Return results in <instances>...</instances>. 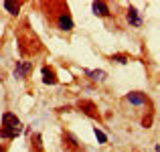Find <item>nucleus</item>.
<instances>
[{
	"mask_svg": "<svg viewBox=\"0 0 160 152\" xmlns=\"http://www.w3.org/2000/svg\"><path fill=\"white\" fill-rule=\"evenodd\" d=\"M20 132H22V124H20V120L16 118V114L4 112L2 114V126H0V138L12 140V138H16Z\"/></svg>",
	"mask_w": 160,
	"mask_h": 152,
	"instance_id": "f257e3e1",
	"label": "nucleus"
},
{
	"mask_svg": "<svg viewBox=\"0 0 160 152\" xmlns=\"http://www.w3.org/2000/svg\"><path fill=\"white\" fill-rule=\"evenodd\" d=\"M77 108L81 109L85 116H89V118H93V120H99V112H98V105L93 104L91 99H79L77 101Z\"/></svg>",
	"mask_w": 160,
	"mask_h": 152,
	"instance_id": "f03ea898",
	"label": "nucleus"
},
{
	"mask_svg": "<svg viewBox=\"0 0 160 152\" xmlns=\"http://www.w3.org/2000/svg\"><path fill=\"white\" fill-rule=\"evenodd\" d=\"M57 28H59V31H73V18H71V14L67 10L59 12V16H57Z\"/></svg>",
	"mask_w": 160,
	"mask_h": 152,
	"instance_id": "7ed1b4c3",
	"label": "nucleus"
},
{
	"mask_svg": "<svg viewBox=\"0 0 160 152\" xmlns=\"http://www.w3.org/2000/svg\"><path fill=\"white\" fill-rule=\"evenodd\" d=\"M126 101L132 105H146L148 104V95L144 94V91H130L128 95H126Z\"/></svg>",
	"mask_w": 160,
	"mask_h": 152,
	"instance_id": "20e7f679",
	"label": "nucleus"
},
{
	"mask_svg": "<svg viewBox=\"0 0 160 152\" xmlns=\"http://www.w3.org/2000/svg\"><path fill=\"white\" fill-rule=\"evenodd\" d=\"M31 71H32V63L31 61H18L16 67H14V77L16 79H24Z\"/></svg>",
	"mask_w": 160,
	"mask_h": 152,
	"instance_id": "39448f33",
	"label": "nucleus"
},
{
	"mask_svg": "<svg viewBox=\"0 0 160 152\" xmlns=\"http://www.w3.org/2000/svg\"><path fill=\"white\" fill-rule=\"evenodd\" d=\"M91 8H93L95 16H102V18H108L112 12H109V4L103 2V0H95L93 4H91Z\"/></svg>",
	"mask_w": 160,
	"mask_h": 152,
	"instance_id": "423d86ee",
	"label": "nucleus"
},
{
	"mask_svg": "<svg viewBox=\"0 0 160 152\" xmlns=\"http://www.w3.org/2000/svg\"><path fill=\"white\" fill-rule=\"evenodd\" d=\"M126 20H128V24H130V27H142L140 12H138L134 6H130L128 10H126Z\"/></svg>",
	"mask_w": 160,
	"mask_h": 152,
	"instance_id": "0eeeda50",
	"label": "nucleus"
},
{
	"mask_svg": "<svg viewBox=\"0 0 160 152\" xmlns=\"http://www.w3.org/2000/svg\"><path fill=\"white\" fill-rule=\"evenodd\" d=\"M43 81L47 83V85H57V83H59V79H57V75H55L53 67H49V65L43 67Z\"/></svg>",
	"mask_w": 160,
	"mask_h": 152,
	"instance_id": "6e6552de",
	"label": "nucleus"
},
{
	"mask_svg": "<svg viewBox=\"0 0 160 152\" xmlns=\"http://www.w3.org/2000/svg\"><path fill=\"white\" fill-rule=\"evenodd\" d=\"M85 75L91 79V81H98V83L106 81V77H108V73L102 71V69H85Z\"/></svg>",
	"mask_w": 160,
	"mask_h": 152,
	"instance_id": "1a4fd4ad",
	"label": "nucleus"
},
{
	"mask_svg": "<svg viewBox=\"0 0 160 152\" xmlns=\"http://www.w3.org/2000/svg\"><path fill=\"white\" fill-rule=\"evenodd\" d=\"M2 6L8 10V14H18L22 2H12V0H6V2H2Z\"/></svg>",
	"mask_w": 160,
	"mask_h": 152,
	"instance_id": "9d476101",
	"label": "nucleus"
},
{
	"mask_svg": "<svg viewBox=\"0 0 160 152\" xmlns=\"http://www.w3.org/2000/svg\"><path fill=\"white\" fill-rule=\"evenodd\" d=\"M109 61H116V63H128L130 61V57L126 53H118V55H112V57H109Z\"/></svg>",
	"mask_w": 160,
	"mask_h": 152,
	"instance_id": "9b49d317",
	"label": "nucleus"
},
{
	"mask_svg": "<svg viewBox=\"0 0 160 152\" xmlns=\"http://www.w3.org/2000/svg\"><path fill=\"white\" fill-rule=\"evenodd\" d=\"M93 134H95V138H98V142H99V144H106V142H108V136H106V134H103L102 130L98 128V126L93 128Z\"/></svg>",
	"mask_w": 160,
	"mask_h": 152,
	"instance_id": "f8f14e48",
	"label": "nucleus"
},
{
	"mask_svg": "<svg viewBox=\"0 0 160 152\" xmlns=\"http://www.w3.org/2000/svg\"><path fill=\"white\" fill-rule=\"evenodd\" d=\"M0 152H8V146L6 144H0Z\"/></svg>",
	"mask_w": 160,
	"mask_h": 152,
	"instance_id": "ddd939ff",
	"label": "nucleus"
}]
</instances>
